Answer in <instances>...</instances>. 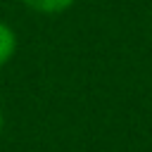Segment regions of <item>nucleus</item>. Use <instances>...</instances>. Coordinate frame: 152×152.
Masks as SVG:
<instances>
[{
  "label": "nucleus",
  "instance_id": "2",
  "mask_svg": "<svg viewBox=\"0 0 152 152\" xmlns=\"http://www.w3.org/2000/svg\"><path fill=\"white\" fill-rule=\"evenodd\" d=\"M17 48H19V38H17L14 28L0 19V69L17 55Z\"/></svg>",
  "mask_w": 152,
  "mask_h": 152
},
{
  "label": "nucleus",
  "instance_id": "1",
  "mask_svg": "<svg viewBox=\"0 0 152 152\" xmlns=\"http://www.w3.org/2000/svg\"><path fill=\"white\" fill-rule=\"evenodd\" d=\"M19 2L36 14L55 17V14H64L66 10H71L76 0H19Z\"/></svg>",
  "mask_w": 152,
  "mask_h": 152
},
{
  "label": "nucleus",
  "instance_id": "3",
  "mask_svg": "<svg viewBox=\"0 0 152 152\" xmlns=\"http://www.w3.org/2000/svg\"><path fill=\"white\" fill-rule=\"evenodd\" d=\"M2 128H5V114H2V109H0V133H2Z\"/></svg>",
  "mask_w": 152,
  "mask_h": 152
}]
</instances>
